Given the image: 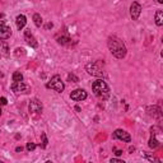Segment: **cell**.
Returning <instances> with one entry per match:
<instances>
[{"label": "cell", "instance_id": "cell-1", "mask_svg": "<svg viewBox=\"0 0 163 163\" xmlns=\"http://www.w3.org/2000/svg\"><path fill=\"white\" fill-rule=\"evenodd\" d=\"M107 46L110 48L111 54L115 56L116 59H124L126 56V46L122 41L116 36H111L108 37V41H107Z\"/></svg>", "mask_w": 163, "mask_h": 163}, {"label": "cell", "instance_id": "cell-2", "mask_svg": "<svg viewBox=\"0 0 163 163\" xmlns=\"http://www.w3.org/2000/svg\"><path fill=\"white\" fill-rule=\"evenodd\" d=\"M92 89H93L94 94L101 99H106V98H108V96H110V88H108L107 83H106L103 79H98V80L93 82Z\"/></svg>", "mask_w": 163, "mask_h": 163}, {"label": "cell", "instance_id": "cell-3", "mask_svg": "<svg viewBox=\"0 0 163 163\" xmlns=\"http://www.w3.org/2000/svg\"><path fill=\"white\" fill-rule=\"evenodd\" d=\"M46 87H47V88L54 89V91H56L58 93H61V92L64 91V88H65L64 83H62L61 78L59 77V75H54V77L51 78V80L46 84Z\"/></svg>", "mask_w": 163, "mask_h": 163}, {"label": "cell", "instance_id": "cell-4", "mask_svg": "<svg viewBox=\"0 0 163 163\" xmlns=\"http://www.w3.org/2000/svg\"><path fill=\"white\" fill-rule=\"evenodd\" d=\"M12 91L14 92V93H22V94H27L31 92V87L28 85V84L23 83V80L22 82H14V83L12 84Z\"/></svg>", "mask_w": 163, "mask_h": 163}, {"label": "cell", "instance_id": "cell-5", "mask_svg": "<svg viewBox=\"0 0 163 163\" xmlns=\"http://www.w3.org/2000/svg\"><path fill=\"white\" fill-rule=\"evenodd\" d=\"M85 69L88 72V74L93 75V77H102L103 75V70L99 62H89V64H87Z\"/></svg>", "mask_w": 163, "mask_h": 163}, {"label": "cell", "instance_id": "cell-6", "mask_svg": "<svg viewBox=\"0 0 163 163\" xmlns=\"http://www.w3.org/2000/svg\"><path fill=\"white\" fill-rule=\"evenodd\" d=\"M112 138H115V139H120V140H122V142H126V143L131 142V136H130V134L129 133H126L125 130H122V129L115 130Z\"/></svg>", "mask_w": 163, "mask_h": 163}, {"label": "cell", "instance_id": "cell-7", "mask_svg": "<svg viewBox=\"0 0 163 163\" xmlns=\"http://www.w3.org/2000/svg\"><path fill=\"white\" fill-rule=\"evenodd\" d=\"M28 110L31 113H40L42 112V103H41L37 98H33L32 101H29Z\"/></svg>", "mask_w": 163, "mask_h": 163}, {"label": "cell", "instance_id": "cell-8", "mask_svg": "<svg viewBox=\"0 0 163 163\" xmlns=\"http://www.w3.org/2000/svg\"><path fill=\"white\" fill-rule=\"evenodd\" d=\"M140 13H142V5L138 1H134L131 4V7H130V15H131V18L134 21H138Z\"/></svg>", "mask_w": 163, "mask_h": 163}, {"label": "cell", "instance_id": "cell-9", "mask_svg": "<svg viewBox=\"0 0 163 163\" xmlns=\"http://www.w3.org/2000/svg\"><path fill=\"white\" fill-rule=\"evenodd\" d=\"M24 40L27 41V43H28L31 47H33V48L38 47V42H37V40L34 38V36L32 34L31 29H26V31H24Z\"/></svg>", "mask_w": 163, "mask_h": 163}, {"label": "cell", "instance_id": "cell-10", "mask_svg": "<svg viewBox=\"0 0 163 163\" xmlns=\"http://www.w3.org/2000/svg\"><path fill=\"white\" fill-rule=\"evenodd\" d=\"M70 98H72L73 101H84V99L87 98V92L82 88L75 89V91H73L72 93H70Z\"/></svg>", "mask_w": 163, "mask_h": 163}, {"label": "cell", "instance_id": "cell-11", "mask_svg": "<svg viewBox=\"0 0 163 163\" xmlns=\"http://www.w3.org/2000/svg\"><path fill=\"white\" fill-rule=\"evenodd\" d=\"M12 36V29L10 27L5 26V24H1L0 26V40H8Z\"/></svg>", "mask_w": 163, "mask_h": 163}, {"label": "cell", "instance_id": "cell-12", "mask_svg": "<svg viewBox=\"0 0 163 163\" xmlns=\"http://www.w3.org/2000/svg\"><path fill=\"white\" fill-rule=\"evenodd\" d=\"M146 112H148V115L153 116V117H161V108L157 107V106H153V107H148L146 108Z\"/></svg>", "mask_w": 163, "mask_h": 163}, {"label": "cell", "instance_id": "cell-13", "mask_svg": "<svg viewBox=\"0 0 163 163\" xmlns=\"http://www.w3.org/2000/svg\"><path fill=\"white\" fill-rule=\"evenodd\" d=\"M15 23H17V28L19 29H23L24 28V26H26V23H27V18H26V15H23V14H21V15H18L17 17V19H15Z\"/></svg>", "mask_w": 163, "mask_h": 163}, {"label": "cell", "instance_id": "cell-14", "mask_svg": "<svg viewBox=\"0 0 163 163\" xmlns=\"http://www.w3.org/2000/svg\"><path fill=\"white\" fill-rule=\"evenodd\" d=\"M156 24L158 27L163 26V12L162 10H157V13H156Z\"/></svg>", "mask_w": 163, "mask_h": 163}, {"label": "cell", "instance_id": "cell-15", "mask_svg": "<svg viewBox=\"0 0 163 163\" xmlns=\"http://www.w3.org/2000/svg\"><path fill=\"white\" fill-rule=\"evenodd\" d=\"M158 145H159V142L156 139V136L152 134L150 139H149V146H150L152 149H156V148H158Z\"/></svg>", "mask_w": 163, "mask_h": 163}, {"label": "cell", "instance_id": "cell-16", "mask_svg": "<svg viewBox=\"0 0 163 163\" xmlns=\"http://www.w3.org/2000/svg\"><path fill=\"white\" fill-rule=\"evenodd\" d=\"M33 22H34V24H36V27H41L42 26V18H41V15L40 14H33Z\"/></svg>", "mask_w": 163, "mask_h": 163}, {"label": "cell", "instance_id": "cell-17", "mask_svg": "<svg viewBox=\"0 0 163 163\" xmlns=\"http://www.w3.org/2000/svg\"><path fill=\"white\" fill-rule=\"evenodd\" d=\"M13 82H22L23 80V74L21 72H15L13 73Z\"/></svg>", "mask_w": 163, "mask_h": 163}, {"label": "cell", "instance_id": "cell-18", "mask_svg": "<svg viewBox=\"0 0 163 163\" xmlns=\"http://www.w3.org/2000/svg\"><path fill=\"white\" fill-rule=\"evenodd\" d=\"M58 42L61 43V45H68L70 42V38L68 36H61V37H58Z\"/></svg>", "mask_w": 163, "mask_h": 163}, {"label": "cell", "instance_id": "cell-19", "mask_svg": "<svg viewBox=\"0 0 163 163\" xmlns=\"http://www.w3.org/2000/svg\"><path fill=\"white\" fill-rule=\"evenodd\" d=\"M68 80L73 82V83H78V82H79V78H78L77 75H74V74H69L68 75Z\"/></svg>", "mask_w": 163, "mask_h": 163}, {"label": "cell", "instance_id": "cell-20", "mask_svg": "<svg viewBox=\"0 0 163 163\" xmlns=\"http://www.w3.org/2000/svg\"><path fill=\"white\" fill-rule=\"evenodd\" d=\"M26 148H27V150H28V152H32V150H34V149H36V144L29 142V143H27Z\"/></svg>", "mask_w": 163, "mask_h": 163}, {"label": "cell", "instance_id": "cell-21", "mask_svg": "<svg viewBox=\"0 0 163 163\" xmlns=\"http://www.w3.org/2000/svg\"><path fill=\"white\" fill-rule=\"evenodd\" d=\"M47 143H48V140H47V138H46V134L43 133L42 134V148H46V146H47Z\"/></svg>", "mask_w": 163, "mask_h": 163}, {"label": "cell", "instance_id": "cell-22", "mask_svg": "<svg viewBox=\"0 0 163 163\" xmlns=\"http://www.w3.org/2000/svg\"><path fill=\"white\" fill-rule=\"evenodd\" d=\"M7 103H8V101H7L5 97H1V98H0V106H4V105H7Z\"/></svg>", "mask_w": 163, "mask_h": 163}, {"label": "cell", "instance_id": "cell-23", "mask_svg": "<svg viewBox=\"0 0 163 163\" xmlns=\"http://www.w3.org/2000/svg\"><path fill=\"white\" fill-rule=\"evenodd\" d=\"M111 163H124V161L117 159V158H112V159H111Z\"/></svg>", "mask_w": 163, "mask_h": 163}, {"label": "cell", "instance_id": "cell-24", "mask_svg": "<svg viewBox=\"0 0 163 163\" xmlns=\"http://www.w3.org/2000/svg\"><path fill=\"white\" fill-rule=\"evenodd\" d=\"M113 150H115V154H116L117 157L122 156V150H119V149H113Z\"/></svg>", "mask_w": 163, "mask_h": 163}, {"label": "cell", "instance_id": "cell-25", "mask_svg": "<svg viewBox=\"0 0 163 163\" xmlns=\"http://www.w3.org/2000/svg\"><path fill=\"white\" fill-rule=\"evenodd\" d=\"M22 150H23L22 146H17V148H15V152H22Z\"/></svg>", "mask_w": 163, "mask_h": 163}, {"label": "cell", "instance_id": "cell-26", "mask_svg": "<svg viewBox=\"0 0 163 163\" xmlns=\"http://www.w3.org/2000/svg\"><path fill=\"white\" fill-rule=\"evenodd\" d=\"M46 28H47V29L52 28V23H47V26H46Z\"/></svg>", "mask_w": 163, "mask_h": 163}, {"label": "cell", "instance_id": "cell-27", "mask_svg": "<svg viewBox=\"0 0 163 163\" xmlns=\"http://www.w3.org/2000/svg\"><path fill=\"white\" fill-rule=\"evenodd\" d=\"M1 24H5V22L4 21H0V26H1Z\"/></svg>", "mask_w": 163, "mask_h": 163}, {"label": "cell", "instance_id": "cell-28", "mask_svg": "<svg viewBox=\"0 0 163 163\" xmlns=\"http://www.w3.org/2000/svg\"><path fill=\"white\" fill-rule=\"evenodd\" d=\"M158 3H159V4H162V3H163V0H158Z\"/></svg>", "mask_w": 163, "mask_h": 163}, {"label": "cell", "instance_id": "cell-29", "mask_svg": "<svg viewBox=\"0 0 163 163\" xmlns=\"http://www.w3.org/2000/svg\"><path fill=\"white\" fill-rule=\"evenodd\" d=\"M1 112H3V111H1V108H0V116H1Z\"/></svg>", "mask_w": 163, "mask_h": 163}, {"label": "cell", "instance_id": "cell-30", "mask_svg": "<svg viewBox=\"0 0 163 163\" xmlns=\"http://www.w3.org/2000/svg\"><path fill=\"white\" fill-rule=\"evenodd\" d=\"M0 163H1V161H0Z\"/></svg>", "mask_w": 163, "mask_h": 163}]
</instances>
